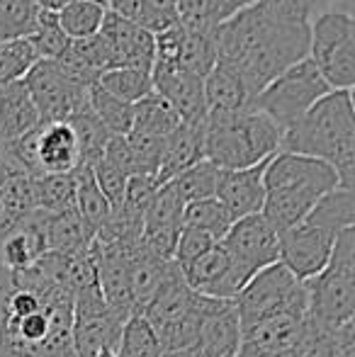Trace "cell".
I'll list each match as a JSON object with an SVG mask.
<instances>
[{"label":"cell","instance_id":"cell-1","mask_svg":"<svg viewBox=\"0 0 355 357\" xmlns=\"http://www.w3.org/2000/svg\"><path fill=\"white\" fill-rule=\"evenodd\" d=\"M217 61L241 73L251 100L280 73L304 61L309 20L297 0H253L214 27Z\"/></svg>","mask_w":355,"mask_h":357},{"label":"cell","instance_id":"cell-2","mask_svg":"<svg viewBox=\"0 0 355 357\" xmlns=\"http://www.w3.org/2000/svg\"><path fill=\"white\" fill-rule=\"evenodd\" d=\"M71 328V291L34 268H0V357H78Z\"/></svg>","mask_w":355,"mask_h":357},{"label":"cell","instance_id":"cell-3","mask_svg":"<svg viewBox=\"0 0 355 357\" xmlns=\"http://www.w3.org/2000/svg\"><path fill=\"white\" fill-rule=\"evenodd\" d=\"M309 155L336 170L341 188L353 190L355 178V119L353 90H331L294 127L282 134V149Z\"/></svg>","mask_w":355,"mask_h":357},{"label":"cell","instance_id":"cell-4","mask_svg":"<svg viewBox=\"0 0 355 357\" xmlns=\"http://www.w3.org/2000/svg\"><path fill=\"white\" fill-rule=\"evenodd\" d=\"M263 188L266 202L261 214L280 236L297 226L324 195L341 188V180L336 170L322 160L278 151L263 170Z\"/></svg>","mask_w":355,"mask_h":357},{"label":"cell","instance_id":"cell-5","mask_svg":"<svg viewBox=\"0 0 355 357\" xmlns=\"http://www.w3.org/2000/svg\"><path fill=\"white\" fill-rule=\"evenodd\" d=\"M282 149V129L256 107L209 112L204 119V160L219 170L266 163Z\"/></svg>","mask_w":355,"mask_h":357},{"label":"cell","instance_id":"cell-6","mask_svg":"<svg viewBox=\"0 0 355 357\" xmlns=\"http://www.w3.org/2000/svg\"><path fill=\"white\" fill-rule=\"evenodd\" d=\"M307 316L336 331L355 319V229L338 234L326 268L304 280Z\"/></svg>","mask_w":355,"mask_h":357},{"label":"cell","instance_id":"cell-7","mask_svg":"<svg viewBox=\"0 0 355 357\" xmlns=\"http://www.w3.org/2000/svg\"><path fill=\"white\" fill-rule=\"evenodd\" d=\"M219 299H212V296L195 294L185 284L180 268H176L171 278L166 280V284L156 291V296L139 314L156 331L166 353H173V350H192L195 340H197L199 324H202L204 314Z\"/></svg>","mask_w":355,"mask_h":357},{"label":"cell","instance_id":"cell-8","mask_svg":"<svg viewBox=\"0 0 355 357\" xmlns=\"http://www.w3.org/2000/svg\"><path fill=\"white\" fill-rule=\"evenodd\" d=\"M328 93L331 88L317 71V66L309 59H304L285 73H280L275 80H270L251 100V107L268 114L285 134Z\"/></svg>","mask_w":355,"mask_h":357},{"label":"cell","instance_id":"cell-9","mask_svg":"<svg viewBox=\"0 0 355 357\" xmlns=\"http://www.w3.org/2000/svg\"><path fill=\"white\" fill-rule=\"evenodd\" d=\"M42 124L68 122L90 107L93 80L73 73L61 61H37L22 78Z\"/></svg>","mask_w":355,"mask_h":357},{"label":"cell","instance_id":"cell-10","mask_svg":"<svg viewBox=\"0 0 355 357\" xmlns=\"http://www.w3.org/2000/svg\"><path fill=\"white\" fill-rule=\"evenodd\" d=\"M307 59L331 90H353L355 83V20L328 13L309 22Z\"/></svg>","mask_w":355,"mask_h":357},{"label":"cell","instance_id":"cell-11","mask_svg":"<svg viewBox=\"0 0 355 357\" xmlns=\"http://www.w3.org/2000/svg\"><path fill=\"white\" fill-rule=\"evenodd\" d=\"M234 306L243 331L280 311L307 306V291H304V282H299L285 265L275 263L256 273L243 284V289L234 299Z\"/></svg>","mask_w":355,"mask_h":357},{"label":"cell","instance_id":"cell-12","mask_svg":"<svg viewBox=\"0 0 355 357\" xmlns=\"http://www.w3.org/2000/svg\"><path fill=\"white\" fill-rule=\"evenodd\" d=\"M129 314L107 304L98 284L73 294V348L78 357H93L100 350H117L119 333Z\"/></svg>","mask_w":355,"mask_h":357},{"label":"cell","instance_id":"cell-13","mask_svg":"<svg viewBox=\"0 0 355 357\" xmlns=\"http://www.w3.org/2000/svg\"><path fill=\"white\" fill-rule=\"evenodd\" d=\"M338 234L302 219L278 236V263L285 265L299 282L319 275L333 253Z\"/></svg>","mask_w":355,"mask_h":357},{"label":"cell","instance_id":"cell-14","mask_svg":"<svg viewBox=\"0 0 355 357\" xmlns=\"http://www.w3.org/2000/svg\"><path fill=\"white\" fill-rule=\"evenodd\" d=\"M222 245L248 280L278 263V231L268 224L263 214H251L234 221L222 238Z\"/></svg>","mask_w":355,"mask_h":357},{"label":"cell","instance_id":"cell-15","mask_svg":"<svg viewBox=\"0 0 355 357\" xmlns=\"http://www.w3.org/2000/svg\"><path fill=\"white\" fill-rule=\"evenodd\" d=\"M180 275H183L185 284L195 294L212 296V299H227V301L236 299V294L248 282L243 270L234 263V258L227 253V248L222 243L212 245L197 260L183 265Z\"/></svg>","mask_w":355,"mask_h":357},{"label":"cell","instance_id":"cell-16","mask_svg":"<svg viewBox=\"0 0 355 357\" xmlns=\"http://www.w3.org/2000/svg\"><path fill=\"white\" fill-rule=\"evenodd\" d=\"M202 80L204 78L183 71L178 66H166V63H153L151 66L153 93H158L176 109L180 122L202 124L207 119Z\"/></svg>","mask_w":355,"mask_h":357},{"label":"cell","instance_id":"cell-17","mask_svg":"<svg viewBox=\"0 0 355 357\" xmlns=\"http://www.w3.org/2000/svg\"><path fill=\"white\" fill-rule=\"evenodd\" d=\"M29 175L15 163L10 142H0V241L34 209V188Z\"/></svg>","mask_w":355,"mask_h":357},{"label":"cell","instance_id":"cell-18","mask_svg":"<svg viewBox=\"0 0 355 357\" xmlns=\"http://www.w3.org/2000/svg\"><path fill=\"white\" fill-rule=\"evenodd\" d=\"M266 163H258L253 168L241 170H219L214 197L227 209L232 221H239L251 214H261L263 202H266V188H263Z\"/></svg>","mask_w":355,"mask_h":357},{"label":"cell","instance_id":"cell-19","mask_svg":"<svg viewBox=\"0 0 355 357\" xmlns=\"http://www.w3.org/2000/svg\"><path fill=\"white\" fill-rule=\"evenodd\" d=\"M241 348V321L234 301L219 299L204 314L192 353L197 357H236Z\"/></svg>","mask_w":355,"mask_h":357},{"label":"cell","instance_id":"cell-20","mask_svg":"<svg viewBox=\"0 0 355 357\" xmlns=\"http://www.w3.org/2000/svg\"><path fill=\"white\" fill-rule=\"evenodd\" d=\"M44 253H47L44 216L42 212H32L3 236L0 268L10 270V273H24V270L34 268Z\"/></svg>","mask_w":355,"mask_h":357},{"label":"cell","instance_id":"cell-21","mask_svg":"<svg viewBox=\"0 0 355 357\" xmlns=\"http://www.w3.org/2000/svg\"><path fill=\"white\" fill-rule=\"evenodd\" d=\"M199 160H204V122H180L163 144L161 165H158L156 173L158 185L171 183L176 175L188 170L190 165L199 163Z\"/></svg>","mask_w":355,"mask_h":357},{"label":"cell","instance_id":"cell-22","mask_svg":"<svg viewBox=\"0 0 355 357\" xmlns=\"http://www.w3.org/2000/svg\"><path fill=\"white\" fill-rule=\"evenodd\" d=\"M217 27V24H214ZM212 24H190L176 22L178 54L176 66L183 71L204 78L217 63V37Z\"/></svg>","mask_w":355,"mask_h":357},{"label":"cell","instance_id":"cell-23","mask_svg":"<svg viewBox=\"0 0 355 357\" xmlns=\"http://www.w3.org/2000/svg\"><path fill=\"white\" fill-rule=\"evenodd\" d=\"M42 124L22 80L0 88V142H17Z\"/></svg>","mask_w":355,"mask_h":357},{"label":"cell","instance_id":"cell-24","mask_svg":"<svg viewBox=\"0 0 355 357\" xmlns=\"http://www.w3.org/2000/svg\"><path fill=\"white\" fill-rule=\"evenodd\" d=\"M204 107L209 112H236L251 107V93L241 73L229 63H214V68L202 80Z\"/></svg>","mask_w":355,"mask_h":357},{"label":"cell","instance_id":"cell-25","mask_svg":"<svg viewBox=\"0 0 355 357\" xmlns=\"http://www.w3.org/2000/svg\"><path fill=\"white\" fill-rule=\"evenodd\" d=\"M44 238H47V253L61 255H86L93 245L95 234L83 224L76 209L61 214H44Z\"/></svg>","mask_w":355,"mask_h":357},{"label":"cell","instance_id":"cell-26","mask_svg":"<svg viewBox=\"0 0 355 357\" xmlns=\"http://www.w3.org/2000/svg\"><path fill=\"white\" fill-rule=\"evenodd\" d=\"M107 8L98 0H78L56 13V24L68 42H86L103 29Z\"/></svg>","mask_w":355,"mask_h":357},{"label":"cell","instance_id":"cell-27","mask_svg":"<svg viewBox=\"0 0 355 357\" xmlns=\"http://www.w3.org/2000/svg\"><path fill=\"white\" fill-rule=\"evenodd\" d=\"M73 178H76V214L81 216L83 224L93 234H98L105 226V221L109 219V214H112V204L107 202L103 190L95 183V175L90 165H81L73 173Z\"/></svg>","mask_w":355,"mask_h":357},{"label":"cell","instance_id":"cell-28","mask_svg":"<svg viewBox=\"0 0 355 357\" xmlns=\"http://www.w3.org/2000/svg\"><path fill=\"white\" fill-rule=\"evenodd\" d=\"M178 124V112L153 90L146 98H142L139 102L132 105V129L129 132H142L158 139H166Z\"/></svg>","mask_w":355,"mask_h":357},{"label":"cell","instance_id":"cell-29","mask_svg":"<svg viewBox=\"0 0 355 357\" xmlns=\"http://www.w3.org/2000/svg\"><path fill=\"white\" fill-rule=\"evenodd\" d=\"M312 224L322 226V229L331 231V234H341L346 229H353L355 221V195L348 188H336L331 192H326L317 204L312 207V212L304 216Z\"/></svg>","mask_w":355,"mask_h":357},{"label":"cell","instance_id":"cell-30","mask_svg":"<svg viewBox=\"0 0 355 357\" xmlns=\"http://www.w3.org/2000/svg\"><path fill=\"white\" fill-rule=\"evenodd\" d=\"M34 209L44 214H61L76 209V178L71 175H44L32 180Z\"/></svg>","mask_w":355,"mask_h":357},{"label":"cell","instance_id":"cell-31","mask_svg":"<svg viewBox=\"0 0 355 357\" xmlns=\"http://www.w3.org/2000/svg\"><path fill=\"white\" fill-rule=\"evenodd\" d=\"M103 93H107L109 98L119 100L124 105H134L142 98H146L153 90L151 85V73L139 71V68H112V71H105L95 78Z\"/></svg>","mask_w":355,"mask_h":357},{"label":"cell","instance_id":"cell-32","mask_svg":"<svg viewBox=\"0 0 355 357\" xmlns=\"http://www.w3.org/2000/svg\"><path fill=\"white\" fill-rule=\"evenodd\" d=\"M114 353H117V357H163L166 350H163L151 324L139 311H132L122 326Z\"/></svg>","mask_w":355,"mask_h":357},{"label":"cell","instance_id":"cell-33","mask_svg":"<svg viewBox=\"0 0 355 357\" xmlns=\"http://www.w3.org/2000/svg\"><path fill=\"white\" fill-rule=\"evenodd\" d=\"M37 24L39 5L34 0H0V47L29 39Z\"/></svg>","mask_w":355,"mask_h":357},{"label":"cell","instance_id":"cell-34","mask_svg":"<svg viewBox=\"0 0 355 357\" xmlns=\"http://www.w3.org/2000/svg\"><path fill=\"white\" fill-rule=\"evenodd\" d=\"M183 209L185 202L180 199L173 183H166L156 190L146 214H144V229L146 231H180L183 229Z\"/></svg>","mask_w":355,"mask_h":357},{"label":"cell","instance_id":"cell-35","mask_svg":"<svg viewBox=\"0 0 355 357\" xmlns=\"http://www.w3.org/2000/svg\"><path fill=\"white\" fill-rule=\"evenodd\" d=\"M232 224H234L232 216L219 204L217 197L197 199V202L185 204V209H183V226L197 229V231H202V234L212 236L217 243H222V238L227 236Z\"/></svg>","mask_w":355,"mask_h":357},{"label":"cell","instance_id":"cell-36","mask_svg":"<svg viewBox=\"0 0 355 357\" xmlns=\"http://www.w3.org/2000/svg\"><path fill=\"white\" fill-rule=\"evenodd\" d=\"M178 22L190 24H219L253 0H176Z\"/></svg>","mask_w":355,"mask_h":357},{"label":"cell","instance_id":"cell-37","mask_svg":"<svg viewBox=\"0 0 355 357\" xmlns=\"http://www.w3.org/2000/svg\"><path fill=\"white\" fill-rule=\"evenodd\" d=\"M68 124L73 127V132H76V137H78V144H81V165H90V168H93V165L103 158V151L112 134L103 127V122L95 117V112L90 107L68 119Z\"/></svg>","mask_w":355,"mask_h":357},{"label":"cell","instance_id":"cell-38","mask_svg":"<svg viewBox=\"0 0 355 357\" xmlns=\"http://www.w3.org/2000/svg\"><path fill=\"white\" fill-rule=\"evenodd\" d=\"M217 178H219L217 165L209 163V160H199V163L190 165L188 170L176 175L171 183H173V188L178 190L180 199H183L185 204H190V202H197V199L214 197Z\"/></svg>","mask_w":355,"mask_h":357},{"label":"cell","instance_id":"cell-39","mask_svg":"<svg viewBox=\"0 0 355 357\" xmlns=\"http://www.w3.org/2000/svg\"><path fill=\"white\" fill-rule=\"evenodd\" d=\"M90 109L112 137H127L129 129H132V105H124L119 100L109 98L95 83L90 88Z\"/></svg>","mask_w":355,"mask_h":357},{"label":"cell","instance_id":"cell-40","mask_svg":"<svg viewBox=\"0 0 355 357\" xmlns=\"http://www.w3.org/2000/svg\"><path fill=\"white\" fill-rule=\"evenodd\" d=\"M289 357H338L336 335L326 326L317 324L307 316L292 350H289Z\"/></svg>","mask_w":355,"mask_h":357},{"label":"cell","instance_id":"cell-41","mask_svg":"<svg viewBox=\"0 0 355 357\" xmlns=\"http://www.w3.org/2000/svg\"><path fill=\"white\" fill-rule=\"evenodd\" d=\"M34 63H37V54L27 39L3 44L0 47V88L22 80Z\"/></svg>","mask_w":355,"mask_h":357},{"label":"cell","instance_id":"cell-42","mask_svg":"<svg viewBox=\"0 0 355 357\" xmlns=\"http://www.w3.org/2000/svg\"><path fill=\"white\" fill-rule=\"evenodd\" d=\"M212 245H217V241H214L212 236L202 234V231H197V229H188V226H183L180 234H178L173 263H176L178 268H183V265L192 263V260H197L199 255L207 253Z\"/></svg>","mask_w":355,"mask_h":357},{"label":"cell","instance_id":"cell-43","mask_svg":"<svg viewBox=\"0 0 355 357\" xmlns=\"http://www.w3.org/2000/svg\"><path fill=\"white\" fill-rule=\"evenodd\" d=\"M93 175H95L98 188L103 190V195L107 197V202L112 204V209H117L119 204H122L124 188H127L129 178L122 173V170H117L114 165H109L107 160H103V158L93 165Z\"/></svg>","mask_w":355,"mask_h":357},{"label":"cell","instance_id":"cell-44","mask_svg":"<svg viewBox=\"0 0 355 357\" xmlns=\"http://www.w3.org/2000/svg\"><path fill=\"white\" fill-rule=\"evenodd\" d=\"M146 8V24L144 29L158 34L178 22V3L176 0H144Z\"/></svg>","mask_w":355,"mask_h":357},{"label":"cell","instance_id":"cell-45","mask_svg":"<svg viewBox=\"0 0 355 357\" xmlns=\"http://www.w3.org/2000/svg\"><path fill=\"white\" fill-rule=\"evenodd\" d=\"M302 13L307 15V20H317L319 15H328V13H343V15H353V0H297Z\"/></svg>","mask_w":355,"mask_h":357},{"label":"cell","instance_id":"cell-46","mask_svg":"<svg viewBox=\"0 0 355 357\" xmlns=\"http://www.w3.org/2000/svg\"><path fill=\"white\" fill-rule=\"evenodd\" d=\"M163 357H197L192 350H173V353H163Z\"/></svg>","mask_w":355,"mask_h":357},{"label":"cell","instance_id":"cell-47","mask_svg":"<svg viewBox=\"0 0 355 357\" xmlns=\"http://www.w3.org/2000/svg\"><path fill=\"white\" fill-rule=\"evenodd\" d=\"M93 357H117L114 350H100V353H95Z\"/></svg>","mask_w":355,"mask_h":357}]
</instances>
